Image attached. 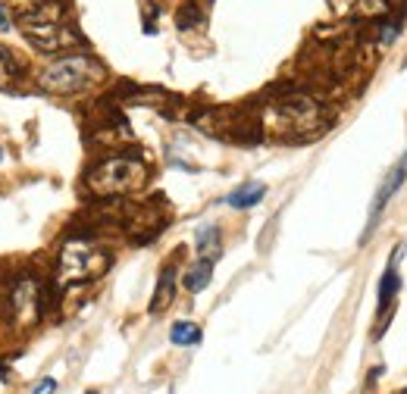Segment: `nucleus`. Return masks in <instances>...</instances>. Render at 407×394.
Masks as SVG:
<instances>
[{"instance_id":"obj_5","label":"nucleus","mask_w":407,"mask_h":394,"mask_svg":"<svg viewBox=\"0 0 407 394\" xmlns=\"http://www.w3.org/2000/svg\"><path fill=\"white\" fill-rule=\"evenodd\" d=\"M144 179H148V166H144L138 157L119 153V157L100 160V163L88 172L85 181H88V188L98 197H119V194L138 191V188L144 185Z\"/></svg>"},{"instance_id":"obj_19","label":"nucleus","mask_w":407,"mask_h":394,"mask_svg":"<svg viewBox=\"0 0 407 394\" xmlns=\"http://www.w3.org/2000/svg\"><path fill=\"white\" fill-rule=\"evenodd\" d=\"M0 153H4V150H0Z\"/></svg>"},{"instance_id":"obj_17","label":"nucleus","mask_w":407,"mask_h":394,"mask_svg":"<svg viewBox=\"0 0 407 394\" xmlns=\"http://www.w3.org/2000/svg\"><path fill=\"white\" fill-rule=\"evenodd\" d=\"M6 28H13V22H10V16H6V6L0 4V32H6Z\"/></svg>"},{"instance_id":"obj_4","label":"nucleus","mask_w":407,"mask_h":394,"mask_svg":"<svg viewBox=\"0 0 407 394\" xmlns=\"http://www.w3.org/2000/svg\"><path fill=\"white\" fill-rule=\"evenodd\" d=\"M60 16H63L60 6H54V10H47V6H35V10H28V13L19 16V32H23L25 41L45 56L60 54V50H69V47H76V44H82V38L60 22Z\"/></svg>"},{"instance_id":"obj_14","label":"nucleus","mask_w":407,"mask_h":394,"mask_svg":"<svg viewBox=\"0 0 407 394\" xmlns=\"http://www.w3.org/2000/svg\"><path fill=\"white\" fill-rule=\"evenodd\" d=\"M398 32H401V28H398L395 22H382V25H379V41L382 44H391V41L398 38Z\"/></svg>"},{"instance_id":"obj_2","label":"nucleus","mask_w":407,"mask_h":394,"mask_svg":"<svg viewBox=\"0 0 407 394\" xmlns=\"http://www.w3.org/2000/svg\"><path fill=\"white\" fill-rule=\"evenodd\" d=\"M104 82V66L88 54H72L63 60H54L38 76V88L47 94H82L88 88Z\"/></svg>"},{"instance_id":"obj_8","label":"nucleus","mask_w":407,"mask_h":394,"mask_svg":"<svg viewBox=\"0 0 407 394\" xmlns=\"http://www.w3.org/2000/svg\"><path fill=\"white\" fill-rule=\"evenodd\" d=\"M176 297V266H163L157 279V291L151 297V313H163Z\"/></svg>"},{"instance_id":"obj_15","label":"nucleus","mask_w":407,"mask_h":394,"mask_svg":"<svg viewBox=\"0 0 407 394\" xmlns=\"http://www.w3.org/2000/svg\"><path fill=\"white\" fill-rule=\"evenodd\" d=\"M0 72H4V76L16 72V60H13V54H10V50H4V47H0Z\"/></svg>"},{"instance_id":"obj_6","label":"nucleus","mask_w":407,"mask_h":394,"mask_svg":"<svg viewBox=\"0 0 407 394\" xmlns=\"http://www.w3.org/2000/svg\"><path fill=\"white\" fill-rule=\"evenodd\" d=\"M401 260V247H395L391 251V263L385 266V273H382V282H379V294H376V301H379V328H376V335L373 338H382V332H385V323H389V310H391V304H395V297H398V288H401V275H398V269H395V263Z\"/></svg>"},{"instance_id":"obj_11","label":"nucleus","mask_w":407,"mask_h":394,"mask_svg":"<svg viewBox=\"0 0 407 394\" xmlns=\"http://www.w3.org/2000/svg\"><path fill=\"white\" fill-rule=\"evenodd\" d=\"M210 279H213V260H204V257H201V260L185 273L182 285H185L188 291H194V294H198V291H204V288L210 285Z\"/></svg>"},{"instance_id":"obj_12","label":"nucleus","mask_w":407,"mask_h":394,"mask_svg":"<svg viewBox=\"0 0 407 394\" xmlns=\"http://www.w3.org/2000/svg\"><path fill=\"white\" fill-rule=\"evenodd\" d=\"M170 341L176 347H191V345H201V326H194V323H176L170 328Z\"/></svg>"},{"instance_id":"obj_1","label":"nucleus","mask_w":407,"mask_h":394,"mask_svg":"<svg viewBox=\"0 0 407 394\" xmlns=\"http://www.w3.org/2000/svg\"><path fill=\"white\" fill-rule=\"evenodd\" d=\"M113 266V253L100 247L91 235H69L57 253V282L85 285L94 282Z\"/></svg>"},{"instance_id":"obj_13","label":"nucleus","mask_w":407,"mask_h":394,"mask_svg":"<svg viewBox=\"0 0 407 394\" xmlns=\"http://www.w3.org/2000/svg\"><path fill=\"white\" fill-rule=\"evenodd\" d=\"M204 22V13H201V6L194 4V0H185V4L176 10V25L182 28V32H188V28H198Z\"/></svg>"},{"instance_id":"obj_18","label":"nucleus","mask_w":407,"mask_h":394,"mask_svg":"<svg viewBox=\"0 0 407 394\" xmlns=\"http://www.w3.org/2000/svg\"><path fill=\"white\" fill-rule=\"evenodd\" d=\"M85 394H98V391H85Z\"/></svg>"},{"instance_id":"obj_16","label":"nucleus","mask_w":407,"mask_h":394,"mask_svg":"<svg viewBox=\"0 0 407 394\" xmlns=\"http://www.w3.org/2000/svg\"><path fill=\"white\" fill-rule=\"evenodd\" d=\"M54 391H57V378H54V376H45V378H41V382L32 388V394H54Z\"/></svg>"},{"instance_id":"obj_3","label":"nucleus","mask_w":407,"mask_h":394,"mask_svg":"<svg viewBox=\"0 0 407 394\" xmlns=\"http://www.w3.org/2000/svg\"><path fill=\"white\" fill-rule=\"evenodd\" d=\"M54 304H57L54 282L35 279V275H19L10 285V294H6V316L16 328H32L47 316V310Z\"/></svg>"},{"instance_id":"obj_9","label":"nucleus","mask_w":407,"mask_h":394,"mask_svg":"<svg viewBox=\"0 0 407 394\" xmlns=\"http://www.w3.org/2000/svg\"><path fill=\"white\" fill-rule=\"evenodd\" d=\"M264 197H266L264 181H244V185H238L235 191L226 197V203H229V207H235V210H248V207H257Z\"/></svg>"},{"instance_id":"obj_10","label":"nucleus","mask_w":407,"mask_h":394,"mask_svg":"<svg viewBox=\"0 0 407 394\" xmlns=\"http://www.w3.org/2000/svg\"><path fill=\"white\" fill-rule=\"evenodd\" d=\"M194 244H198V253L204 260H213L223 253V235L216 225H201L198 232H194Z\"/></svg>"},{"instance_id":"obj_7","label":"nucleus","mask_w":407,"mask_h":394,"mask_svg":"<svg viewBox=\"0 0 407 394\" xmlns=\"http://www.w3.org/2000/svg\"><path fill=\"white\" fill-rule=\"evenodd\" d=\"M404 175H407V166H404V163H398L395 169H391L389 175H385V181H382V185H379V191H376L373 210H370V222H367V232H363V238H360V241H367V238H370V232H373V225L379 222V216H382L385 203H389L391 197L398 194V188L404 185Z\"/></svg>"}]
</instances>
